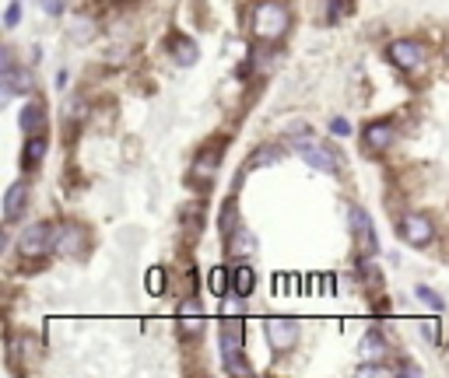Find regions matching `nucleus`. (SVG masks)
Masks as SVG:
<instances>
[{
    "mask_svg": "<svg viewBox=\"0 0 449 378\" xmlns=\"http://www.w3.org/2000/svg\"><path fill=\"white\" fill-rule=\"evenodd\" d=\"M292 28V11L281 0H260L253 7V35L260 42H278Z\"/></svg>",
    "mask_w": 449,
    "mask_h": 378,
    "instance_id": "1",
    "label": "nucleus"
},
{
    "mask_svg": "<svg viewBox=\"0 0 449 378\" xmlns=\"http://www.w3.org/2000/svg\"><path fill=\"white\" fill-rule=\"evenodd\" d=\"M292 151L306 161V165H313L316 172H327V175H337L341 172V154L330 147V144H320L316 137H313V130L309 133H302V137H292Z\"/></svg>",
    "mask_w": 449,
    "mask_h": 378,
    "instance_id": "2",
    "label": "nucleus"
},
{
    "mask_svg": "<svg viewBox=\"0 0 449 378\" xmlns=\"http://www.w3.org/2000/svg\"><path fill=\"white\" fill-rule=\"evenodd\" d=\"M53 238H56V224H28L21 235H18V252L25 259H39L46 252H53Z\"/></svg>",
    "mask_w": 449,
    "mask_h": 378,
    "instance_id": "3",
    "label": "nucleus"
},
{
    "mask_svg": "<svg viewBox=\"0 0 449 378\" xmlns=\"http://www.w3.org/2000/svg\"><path fill=\"white\" fill-rule=\"evenodd\" d=\"M386 56L397 70H418L425 63V46L418 39H393L386 46Z\"/></svg>",
    "mask_w": 449,
    "mask_h": 378,
    "instance_id": "4",
    "label": "nucleus"
},
{
    "mask_svg": "<svg viewBox=\"0 0 449 378\" xmlns=\"http://www.w3.org/2000/svg\"><path fill=\"white\" fill-rule=\"evenodd\" d=\"M401 238H404L408 245L422 249V245H429V242L436 238V224H432L425 214H404V217H401Z\"/></svg>",
    "mask_w": 449,
    "mask_h": 378,
    "instance_id": "5",
    "label": "nucleus"
},
{
    "mask_svg": "<svg viewBox=\"0 0 449 378\" xmlns=\"http://www.w3.org/2000/svg\"><path fill=\"white\" fill-rule=\"evenodd\" d=\"M267 340H271V347L274 351H281V354H288L295 344H299V323L295 319H288V316H274V319H267Z\"/></svg>",
    "mask_w": 449,
    "mask_h": 378,
    "instance_id": "6",
    "label": "nucleus"
},
{
    "mask_svg": "<svg viewBox=\"0 0 449 378\" xmlns=\"http://www.w3.org/2000/svg\"><path fill=\"white\" fill-rule=\"evenodd\" d=\"M351 231L362 245L365 256H376L379 252V238H376V228H372V217L362 210V207H351Z\"/></svg>",
    "mask_w": 449,
    "mask_h": 378,
    "instance_id": "7",
    "label": "nucleus"
},
{
    "mask_svg": "<svg viewBox=\"0 0 449 378\" xmlns=\"http://www.w3.org/2000/svg\"><path fill=\"white\" fill-rule=\"evenodd\" d=\"M0 88H4V102L14 98V95H28V91H32V74L21 70V67H14V63H4V70H0Z\"/></svg>",
    "mask_w": 449,
    "mask_h": 378,
    "instance_id": "8",
    "label": "nucleus"
},
{
    "mask_svg": "<svg viewBox=\"0 0 449 378\" xmlns=\"http://www.w3.org/2000/svg\"><path fill=\"white\" fill-rule=\"evenodd\" d=\"M218 344H221V358L242 354V347H246L242 319H225V323H221V333H218Z\"/></svg>",
    "mask_w": 449,
    "mask_h": 378,
    "instance_id": "9",
    "label": "nucleus"
},
{
    "mask_svg": "<svg viewBox=\"0 0 449 378\" xmlns=\"http://www.w3.org/2000/svg\"><path fill=\"white\" fill-rule=\"evenodd\" d=\"M390 144H393V123L390 119H376V123L365 126V151L383 154Z\"/></svg>",
    "mask_w": 449,
    "mask_h": 378,
    "instance_id": "10",
    "label": "nucleus"
},
{
    "mask_svg": "<svg viewBox=\"0 0 449 378\" xmlns=\"http://www.w3.org/2000/svg\"><path fill=\"white\" fill-rule=\"evenodd\" d=\"M25 203H28V182H25V179H18V182L4 193V221H7V224H14V221L25 214Z\"/></svg>",
    "mask_w": 449,
    "mask_h": 378,
    "instance_id": "11",
    "label": "nucleus"
},
{
    "mask_svg": "<svg viewBox=\"0 0 449 378\" xmlns=\"http://www.w3.org/2000/svg\"><path fill=\"white\" fill-rule=\"evenodd\" d=\"M77 249H84V231H81L77 224H60V228H56V238H53V252L74 256Z\"/></svg>",
    "mask_w": 449,
    "mask_h": 378,
    "instance_id": "12",
    "label": "nucleus"
},
{
    "mask_svg": "<svg viewBox=\"0 0 449 378\" xmlns=\"http://www.w3.org/2000/svg\"><path fill=\"white\" fill-rule=\"evenodd\" d=\"M169 53H172V60H176L179 67H193V63H197V56H200L197 42H193V39H186V35H172Z\"/></svg>",
    "mask_w": 449,
    "mask_h": 378,
    "instance_id": "13",
    "label": "nucleus"
},
{
    "mask_svg": "<svg viewBox=\"0 0 449 378\" xmlns=\"http://www.w3.org/2000/svg\"><path fill=\"white\" fill-rule=\"evenodd\" d=\"M253 291H256V270L246 266V263L232 266V295L235 298H249Z\"/></svg>",
    "mask_w": 449,
    "mask_h": 378,
    "instance_id": "14",
    "label": "nucleus"
},
{
    "mask_svg": "<svg viewBox=\"0 0 449 378\" xmlns=\"http://www.w3.org/2000/svg\"><path fill=\"white\" fill-rule=\"evenodd\" d=\"M42 126H46V109L39 102H28L21 109V130L32 137V133H42Z\"/></svg>",
    "mask_w": 449,
    "mask_h": 378,
    "instance_id": "15",
    "label": "nucleus"
},
{
    "mask_svg": "<svg viewBox=\"0 0 449 378\" xmlns=\"http://www.w3.org/2000/svg\"><path fill=\"white\" fill-rule=\"evenodd\" d=\"M179 330L186 337H193L200 330V302H183L179 305Z\"/></svg>",
    "mask_w": 449,
    "mask_h": 378,
    "instance_id": "16",
    "label": "nucleus"
},
{
    "mask_svg": "<svg viewBox=\"0 0 449 378\" xmlns=\"http://www.w3.org/2000/svg\"><path fill=\"white\" fill-rule=\"evenodd\" d=\"M228 249H232L235 256H246V252H253V249H256V238H253V231H249L246 224H239V228L228 235Z\"/></svg>",
    "mask_w": 449,
    "mask_h": 378,
    "instance_id": "17",
    "label": "nucleus"
},
{
    "mask_svg": "<svg viewBox=\"0 0 449 378\" xmlns=\"http://www.w3.org/2000/svg\"><path fill=\"white\" fill-rule=\"evenodd\" d=\"M46 151H49V140L42 133H32V140L25 144V165H39L46 158Z\"/></svg>",
    "mask_w": 449,
    "mask_h": 378,
    "instance_id": "18",
    "label": "nucleus"
},
{
    "mask_svg": "<svg viewBox=\"0 0 449 378\" xmlns=\"http://www.w3.org/2000/svg\"><path fill=\"white\" fill-rule=\"evenodd\" d=\"M358 351H362V358H365V361H376V358H383V354H386V344H383L376 333H365V337H362V344H358Z\"/></svg>",
    "mask_w": 449,
    "mask_h": 378,
    "instance_id": "19",
    "label": "nucleus"
},
{
    "mask_svg": "<svg viewBox=\"0 0 449 378\" xmlns=\"http://www.w3.org/2000/svg\"><path fill=\"white\" fill-rule=\"evenodd\" d=\"M211 291L221 298L225 291H232V270H225V266H214L211 270Z\"/></svg>",
    "mask_w": 449,
    "mask_h": 378,
    "instance_id": "20",
    "label": "nucleus"
},
{
    "mask_svg": "<svg viewBox=\"0 0 449 378\" xmlns=\"http://www.w3.org/2000/svg\"><path fill=\"white\" fill-rule=\"evenodd\" d=\"M144 288H148V295H165V270L162 266H151L148 270V277H144Z\"/></svg>",
    "mask_w": 449,
    "mask_h": 378,
    "instance_id": "21",
    "label": "nucleus"
},
{
    "mask_svg": "<svg viewBox=\"0 0 449 378\" xmlns=\"http://www.w3.org/2000/svg\"><path fill=\"white\" fill-rule=\"evenodd\" d=\"M225 372L228 375H239V378H249L253 375V365H246V354H232V358H225Z\"/></svg>",
    "mask_w": 449,
    "mask_h": 378,
    "instance_id": "22",
    "label": "nucleus"
},
{
    "mask_svg": "<svg viewBox=\"0 0 449 378\" xmlns=\"http://www.w3.org/2000/svg\"><path fill=\"white\" fill-rule=\"evenodd\" d=\"M235 228H239V217H235V200H228V207L221 210V235L228 238Z\"/></svg>",
    "mask_w": 449,
    "mask_h": 378,
    "instance_id": "23",
    "label": "nucleus"
},
{
    "mask_svg": "<svg viewBox=\"0 0 449 378\" xmlns=\"http://www.w3.org/2000/svg\"><path fill=\"white\" fill-rule=\"evenodd\" d=\"M415 295H418V302H425V305H429L432 312H443V298H439V295H436L432 288L418 284V288H415Z\"/></svg>",
    "mask_w": 449,
    "mask_h": 378,
    "instance_id": "24",
    "label": "nucleus"
},
{
    "mask_svg": "<svg viewBox=\"0 0 449 378\" xmlns=\"http://www.w3.org/2000/svg\"><path fill=\"white\" fill-rule=\"evenodd\" d=\"M278 158H281V151H274V147H260V151L249 158V165H253V168H263L267 161H278Z\"/></svg>",
    "mask_w": 449,
    "mask_h": 378,
    "instance_id": "25",
    "label": "nucleus"
},
{
    "mask_svg": "<svg viewBox=\"0 0 449 378\" xmlns=\"http://www.w3.org/2000/svg\"><path fill=\"white\" fill-rule=\"evenodd\" d=\"M348 7H351L348 0H330V4H327V21H330V25H334V21H341V18L348 14Z\"/></svg>",
    "mask_w": 449,
    "mask_h": 378,
    "instance_id": "26",
    "label": "nucleus"
},
{
    "mask_svg": "<svg viewBox=\"0 0 449 378\" xmlns=\"http://www.w3.org/2000/svg\"><path fill=\"white\" fill-rule=\"evenodd\" d=\"M358 375H379V378H390L397 375L393 368H386V365H358Z\"/></svg>",
    "mask_w": 449,
    "mask_h": 378,
    "instance_id": "27",
    "label": "nucleus"
},
{
    "mask_svg": "<svg viewBox=\"0 0 449 378\" xmlns=\"http://www.w3.org/2000/svg\"><path fill=\"white\" fill-rule=\"evenodd\" d=\"M18 18H21V0H11V4H7V11H4V25H7V28H14V25H18Z\"/></svg>",
    "mask_w": 449,
    "mask_h": 378,
    "instance_id": "28",
    "label": "nucleus"
},
{
    "mask_svg": "<svg viewBox=\"0 0 449 378\" xmlns=\"http://www.w3.org/2000/svg\"><path fill=\"white\" fill-rule=\"evenodd\" d=\"M330 133H334V137H348V133H351V123H348L344 116H334V119H330Z\"/></svg>",
    "mask_w": 449,
    "mask_h": 378,
    "instance_id": "29",
    "label": "nucleus"
},
{
    "mask_svg": "<svg viewBox=\"0 0 449 378\" xmlns=\"http://www.w3.org/2000/svg\"><path fill=\"white\" fill-rule=\"evenodd\" d=\"M425 337H429L432 344H439V323H436V319H429V323H425Z\"/></svg>",
    "mask_w": 449,
    "mask_h": 378,
    "instance_id": "30",
    "label": "nucleus"
},
{
    "mask_svg": "<svg viewBox=\"0 0 449 378\" xmlns=\"http://www.w3.org/2000/svg\"><path fill=\"white\" fill-rule=\"evenodd\" d=\"M46 11H49V14H60V11H63V0H46Z\"/></svg>",
    "mask_w": 449,
    "mask_h": 378,
    "instance_id": "31",
    "label": "nucleus"
}]
</instances>
